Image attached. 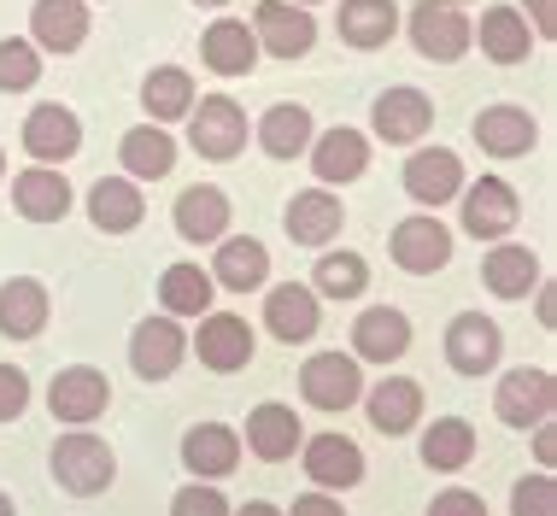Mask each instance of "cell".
I'll use <instances>...</instances> for the list:
<instances>
[{"instance_id": "obj_19", "label": "cell", "mask_w": 557, "mask_h": 516, "mask_svg": "<svg viewBox=\"0 0 557 516\" xmlns=\"http://www.w3.org/2000/svg\"><path fill=\"white\" fill-rule=\"evenodd\" d=\"M12 206L24 223H59L71 211V182L59 176V164H29L12 176Z\"/></svg>"}, {"instance_id": "obj_47", "label": "cell", "mask_w": 557, "mask_h": 516, "mask_svg": "<svg viewBox=\"0 0 557 516\" xmlns=\"http://www.w3.org/2000/svg\"><path fill=\"white\" fill-rule=\"evenodd\" d=\"M529 12H534V36L552 41L557 36V0H529Z\"/></svg>"}, {"instance_id": "obj_42", "label": "cell", "mask_w": 557, "mask_h": 516, "mask_svg": "<svg viewBox=\"0 0 557 516\" xmlns=\"http://www.w3.org/2000/svg\"><path fill=\"white\" fill-rule=\"evenodd\" d=\"M510 516H557V481L546 476V469L517 481V493H510Z\"/></svg>"}, {"instance_id": "obj_51", "label": "cell", "mask_w": 557, "mask_h": 516, "mask_svg": "<svg viewBox=\"0 0 557 516\" xmlns=\"http://www.w3.org/2000/svg\"><path fill=\"white\" fill-rule=\"evenodd\" d=\"M194 7H230V0H194Z\"/></svg>"}, {"instance_id": "obj_46", "label": "cell", "mask_w": 557, "mask_h": 516, "mask_svg": "<svg viewBox=\"0 0 557 516\" xmlns=\"http://www.w3.org/2000/svg\"><path fill=\"white\" fill-rule=\"evenodd\" d=\"M294 516H346V511H341V499H329V493L318 488V493L294 499Z\"/></svg>"}, {"instance_id": "obj_43", "label": "cell", "mask_w": 557, "mask_h": 516, "mask_svg": "<svg viewBox=\"0 0 557 516\" xmlns=\"http://www.w3.org/2000/svg\"><path fill=\"white\" fill-rule=\"evenodd\" d=\"M171 516H230V499H223L212 481H188V488L171 499Z\"/></svg>"}, {"instance_id": "obj_45", "label": "cell", "mask_w": 557, "mask_h": 516, "mask_svg": "<svg viewBox=\"0 0 557 516\" xmlns=\"http://www.w3.org/2000/svg\"><path fill=\"white\" fill-rule=\"evenodd\" d=\"M429 516H487V505H481V493H470V488H446L429 505Z\"/></svg>"}, {"instance_id": "obj_44", "label": "cell", "mask_w": 557, "mask_h": 516, "mask_svg": "<svg viewBox=\"0 0 557 516\" xmlns=\"http://www.w3.org/2000/svg\"><path fill=\"white\" fill-rule=\"evenodd\" d=\"M29 405V376L18 364H0V422H18Z\"/></svg>"}, {"instance_id": "obj_6", "label": "cell", "mask_w": 557, "mask_h": 516, "mask_svg": "<svg viewBox=\"0 0 557 516\" xmlns=\"http://www.w3.org/2000/svg\"><path fill=\"white\" fill-rule=\"evenodd\" d=\"M252 41L259 53H276V59H306L311 41H318V19L294 0H259L252 12Z\"/></svg>"}, {"instance_id": "obj_37", "label": "cell", "mask_w": 557, "mask_h": 516, "mask_svg": "<svg viewBox=\"0 0 557 516\" xmlns=\"http://www.w3.org/2000/svg\"><path fill=\"white\" fill-rule=\"evenodd\" d=\"M212 270L200 265H171L159 282V299H164V317H206L212 311Z\"/></svg>"}, {"instance_id": "obj_41", "label": "cell", "mask_w": 557, "mask_h": 516, "mask_svg": "<svg viewBox=\"0 0 557 516\" xmlns=\"http://www.w3.org/2000/svg\"><path fill=\"white\" fill-rule=\"evenodd\" d=\"M41 77V48L24 36H7L0 41V95H24V88H36Z\"/></svg>"}, {"instance_id": "obj_52", "label": "cell", "mask_w": 557, "mask_h": 516, "mask_svg": "<svg viewBox=\"0 0 557 516\" xmlns=\"http://www.w3.org/2000/svg\"><path fill=\"white\" fill-rule=\"evenodd\" d=\"M0 176H7V153H0Z\"/></svg>"}, {"instance_id": "obj_49", "label": "cell", "mask_w": 557, "mask_h": 516, "mask_svg": "<svg viewBox=\"0 0 557 516\" xmlns=\"http://www.w3.org/2000/svg\"><path fill=\"white\" fill-rule=\"evenodd\" d=\"M230 516H282V511L264 505V499H252V505H240V511H230Z\"/></svg>"}, {"instance_id": "obj_33", "label": "cell", "mask_w": 557, "mask_h": 516, "mask_svg": "<svg viewBox=\"0 0 557 516\" xmlns=\"http://www.w3.org/2000/svg\"><path fill=\"white\" fill-rule=\"evenodd\" d=\"M481 282L499 299H529V287H540V258L517 241H493L487 265H481Z\"/></svg>"}, {"instance_id": "obj_12", "label": "cell", "mask_w": 557, "mask_h": 516, "mask_svg": "<svg viewBox=\"0 0 557 516\" xmlns=\"http://www.w3.org/2000/svg\"><path fill=\"white\" fill-rule=\"evenodd\" d=\"M463 188V159L451 153V147H417L411 159H405V194H411L417 206H446L458 200Z\"/></svg>"}, {"instance_id": "obj_32", "label": "cell", "mask_w": 557, "mask_h": 516, "mask_svg": "<svg viewBox=\"0 0 557 516\" xmlns=\"http://www.w3.org/2000/svg\"><path fill=\"white\" fill-rule=\"evenodd\" d=\"M212 282H218V287H230V294H252V287H264V282H270V253H264L252 235L218 241Z\"/></svg>"}, {"instance_id": "obj_35", "label": "cell", "mask_w": 557, "mask_h": 516, "mask_svg": "<svg viewBox=\"0 0 557 516\" xmlns=\"http://www.w3.org/2000/svg\"><path fill=\"white\" fill-rule=\"evenodd\" d=\"M399 29L394 0H341V41L346 48H387Z\"/></svg>"}, {"instance_id": "obj_28", "label": "cell", "mask_w": 557, "mask_h": 516, "mask_svg": "<svg viewBox=\"0 0 557 516\" xmlns=\"http://www.w3.org/2000/svg\"><path fill=\"white\" fill-rule=\"evenodd\" d=\"M200 59L218 71V77H252V65H259V41H252V29L240 19H218L200 36Z\"/></svg>"}, {"instance_id": "obj_26", "label": "cell", "mask_w": 557, "mask_h": 516, "mask_svg": "<svg viewBox=\"0 0 557 516\" xmlns=\"http://www.w3.org/2000/svg\"><path fill=\"white\" fill-rule=\"evenodd\" d=\"M48 329V287L36 277H12L0 287V335L7 341H36Z\"/></svg>"}, {"instance_id": "obj_10", "label": "cell", "mask_w": 557, "mask_h": 516, "mask_svg": "<svg viewBox=\"0 0 557 516\" xmlns=\"http://www.w3.org/2000/svg\"><path fill=\"white\" fill-rule=\"evenodd\" d=\"M557 405V382L552 370H540V364H522V370H510L499 382V400H493V411H499L510 429H534V422H546Z\"/></svg>"}, {"instance_id": "obj_25", "label": "cell", "mask_w": 557, "mask_h": 516, "mask_svg": "<svg viewBox=\"0 0 557 516\" xmlns=\"http://www.w3.org/2000/svg\"><path fill=\"white\" fill-rule=\"evenodd\" d=\"M183 464H188L200 481L235 476V464H240V434L223 429V422H200V429L183 434Z\"/></svg>"}, {"instance_id": "obj_36", "label": "cell", "mask_w": 557, "mask_h": 516, "mask_svg": "<svg viewBox=\"0 0 557 516\" xmlns=\"http://www.w3.org/2000/svg\"><path fill=\"white\" fill-rule=\"evenodd\" d=\"M311 135H318V130H311V112H306V106H288V100H282V106H270V112L259 118V147H264L270 159H299V153L311 147Z\"/></svg>"}, {"instance_id": "obj_15", "label": "cell", "mask_w": 557, "mask_h": 516, "mask_svg": "<svg viewBox=\"0 0 557 516\" xmlns=\"http://www.w3.org/2000/svg\"><path fill=\"white\" fill-rule=\"evenodd\" d=\"M183 358H188V335L176 329V317H147L129 335V364L141 382H164Z\"/></svg>"}, {"instance_id": "obj_2", "label": "cell", "mask_w": 557, "mask_h": 516, "mask_svg": "<svg viewBox=\"0 0 557 516\" xmlns=\"http://www.w3.org/2000/svg\"><path fill=\"white\" fill-rule=\"evenodd\" d=\"M188 147L200 159H235L247 147V112L230 95H206L200 106H188Z\"/></svg>"}, {"instance_id": "obj_9", "label": "cell", "mask_w": 557, "mask_h": 516, "mask_svg": "<svg viewBox=\"0 0 557 516\" xmlns=\"http://www.w3.org/2000/svg\"><path fill=\"white\" fill-rule=\"evenodd\" d=\"M394 265L405 270V277H434V270L451 258V230L434 211H417V218H405L399 230H394Z\"/></svg>"}, {"instance_id": "obj_4", "label": "cell", "mask_w": 557, "mask_h": 516, "mask_svg": "<svg viewBox=\"0 0 557 516\" xmlns=\"http://www.w3.org/2000/svg\"><path fill=\"white\" fill-rule=\"evenodd\" d=\"M299 393H306V405H318V411H346V405L364 400V370H358L352 353H318L299 370Z\"/></svg>"}, {"instance_id": "obj_1", "label": "cell", "mask_w": 557, "mask_h": 516, "mask_svg": "<svg viewBox=\"0 0 557 516\" xmlns=\"http://www.w3.org/2000/svg\"><path fill=\"white\" fill-rule=\"evenodd\" d=\"M48 469H53L59 488L77 493V499H95V493H107L112 481H117L112 446H107V440H95L88 429L59 434V440H53V452H48Z\"/></svg>"}, {"instance_id": "obj_40", "label": "cell", "mask_w": 557, "mask_h": 516, "mask_svg": "<svg viewBox=\"0 0 557 516\" xmlns=\"http://www.w3.org/2000/svg\"><path fill=\"white\" fill-rule=\"evenodd\" d=\"M311 282H318V294H329V299H358L370 287V265L358 253H323Z\"/></svg>"}, {"instance_id": "obj_54", "label": "cell", "mask_w": 557, "mask_h": 516, "mask_svg": "<svg viewBox=\"0 0 557 516\" xmlns=\"http://www.w3.org/2000/svg\"><path fill=\"white\" fill-rule=\"evenodd\" d=\"M451 7H458V0H451Z\"/></svg>"}, {"instance_id": "obj_24", "label": "cell", "mask_w": 557, "mask_h": 516, "mask_svg": "<svg viewBox=\"0 0 557 516\" xmlns=\"http://www.w3.org/2000/svg\"><path fill=\"white\" fill-rule=\"evenodd\" d=\"M141 218H147V194L135 188L129 176H100L95 188H88V223H95V230L124 235Z\"/></svg>"}, {"instance_id": "obj_11", "label": "cell", "mask_w": 557, "mask_h": 516, "mask_svg": "<svg viewBox=\"0 0 557 516\" xmlns=\"http://www.w3.org/2000/svg\"><path fill=\"white\" fill-rule=\"evenodd\" d=\"M370 124L387 147H411V142H423L429 124H434V100L423 88H387V95H375V106H370Z\"/></svg>"}, {"instance_id": "obj_30", "label": "cell", "mask_w": 557, "mask_h": 516, "mask_svg": "<svg viewBox=\"0 0 557 516\" xmlns=\"http://www.w3.org/2000/svg\"><path fill=\"white\" fill-rule=\"evenodd\" d=\"M534 118L522 112V106H487V112L475 118V142H481V153H493V159H522L534 147Z\"/></svg>"}, {"instance_id": "obj_20", "label": "cell", "mask_w": 557, "mask_h": 516, "mask_svg": "<svg viewBox=\"0 0 557 516\" xmlns=\"http://www.w3.org/2000/svg\"><path fill=\"white\" fill-rule=\"evenodd\" d=\"M311 171H318V182H352V176H364L370 171V142L358 130H346V124H335V130H323V135H311Z\"/></svg>"}, {"instance_id": "obj_16", "label": "cell", "mask_w": 557, "mask_h": 516, "mask_svg": "<svg viewBox=\"0 0 557 516\" xmlns=\"http://www.w3.org/2000/svg\"><path fill=\"white\" fill-rule=\"evenodd\" d=\"M171 223H176V235H183V241H194V247L223 241V235H230V194L212 188V182H194V188L176 194Z\"/></svg>"}, {"instance_id": "obj_31", "label": "cell", "mask_w": 557, "mask_h": 516, "mask_svg": "<svg viewBox=\"0 0 557 516\" xmlns=\"http://www.w3.org/2000/svg\"><path fill=\"white\" fill-rule=\"evenodd\" d=\"M117 153H124L129 182H159V176H171V164H176V142L164 124H135L124 142H117Z\"/></svg>"}, {"instance_id": "obj_13", "label": "cell", "mask_w": 557, "mask_h": 516, "mask_svg": "<svg viewBox=\"0 0 557 516\" xmlns=\"http://www.w3.org/2000/svg\"><path fill=\"white\" fill-rule=\"evenodd\" d=\"M194 353H200V364H206V370H218V376L247 370V364H252V329H247V317L206 311L200 317V335H194Z\"/></svg>"}, {"instance_id": "obj_48", "label": "cell", "mask_w": 557, "mask_h": 516, "mask_svg": "<svg viewBox=\"0 0 557 516\" xmlns=\"http://www.w3.org/2000/svg\"><path fill=\"white\" fill-rule=\"evenodd\" d=\"M534 452H540V464L552 469V458H557V434H552V422H534Z\"/></svg>"}, {"instance_id": "obj_27", "label": "cell", "mask_w": 557, "mask_h": 516, "mask_svg": "<svg viewBox=\"0 0 557 516\" xmlns=\"http://www.w3.org/2000/svg\"><path fill=\"white\" fill-rule=\"evenodd\" d=\"M264 329L276 341H311L318 335V294L311 287H299V282H282V287H270V299H264Z\"/></svg>"}, {"instance_id": "obj_21", "label": "cell", "mask_w": 557, "mask_h": 516, "mask_svg": "<svg viewBox=\"0 0 557 516\" xmlns=\"http://www.w3.org/2000/svg\"><path fill=\"white\" fill-rule=\"evenodd\" d=\"M29 41L48 53H77L88 41V0H36L29 12Z\"/></svg>"}, {"instance_id": "obj_38", "label": "cell", "mask_w": 557, "mask_h": 516, "mask_svg": "<svg viewBox=\"0 0 557 516\" xmlns=\"http://www.w3.org/2000/svg\"><path fill=\"white\" fill-rule=\"evenodd\" d=\"M141 106H147V118H153V124L188 118V106H194V77H188L183 65H159V71H147V83H141Z\"/></svg>"}, {"instance_id": "obj_23", "label": "cell", "mask_w": 557, "mask_h": 516, "mask_svg": "<svg viewBox=\"0 0 557 516\" xmlns=\"http://www.w3.org/2000/svg\"><path fill=\"white\" fill-rule=\"evenodd\" d=\"M282 223H288V241H299V247H329L346 223V206L329 188H306L288 200V218Z\"/></svg>"}, {"instance_id": "obj_22", "label": "cell", "mask_w": 557, "mask_h": 516, "mask_svg": "<svg viewBox=\"0 0 557 516\" xmlns=\"http://www.w3.org/2000/svg\"><path fill=\"white\" fill-rule=\"evenodd\" d=\"M364 405H370L375 434H411L417 422H423V388H417L411 376H382V382L364 393Z\"/></svg>"}, {"instance_id": "obj_5", "label": "cell", "mask_w": 557, "mask_h": 516, "mask_svg": "<svg viewBox=\"0 0 557 516\" xmlns=\"http://www.w3.org/2000/svg\"><path fill=\"white\" fill-rule=\"evenodd\" d=\"M475 41L470 19H463V7H451V0H423V7L411 12V48L423 59H441V65H451V59H463Z\"/></svg>"}, {"instance_id": "obj_34", "label": "cell", "mask_w": 557, "mask_h": 516, "mask_svg": "<svg viewBox=\"0 0 557 516\" xmlns=\"http://www.w3.org/2000/svg\"><path fill=\"white\" fill-rule=\"evenodd\" d=\"M247 452L252 458H264V464H282V458H294L299 452V417L288 411V405H259V411L247 417Z\"/></svg>"}, {"instance_id": "obj_53", "label": "cell", "mask_w": 557, "mask_h": 516, "mask_svg": "<svg viewBox=\"0 0 557 516\" xmlns=\"http://www.w3.org/2000/svg\"><path fill=\"white\" fill-rule=\"evenodd\" d=\"M294 7H311V0H294Z\"/></svg>"}, {"instance_id": "obj_17", "label": "cell", "mask_w": 557, "mask_h": 516, "mask_svg": "<svg viewBox=\"0 0 557 516\" xmlns=\"http://www.w3.org/2000/svg\"><path fill=\"white\" fill-rule=\"evenodd\" d=\"M306 452V476L318 481L323 493H346L364 481V452L352 446L346 434H318V440H299Z\"/></svg>"}, {"instance_id": "obj_39", "label": "cell", "mask_w": 557, "mask_h": 516, "mask_svg": "<svg viewBox=\"0 0 557 516\" xmlns=\"http://www.w3.org/2000/svg\"><path fill=\"white\" fill-rule=\"evenodd\" d=\"M475 458V429L463 417H441V422H429V434H423V464L429 469H441V476H458L463 464Z\"/></svg>"}, {"instance_id": "obj_18", "label": "cell", "mask_w": 557, "mask_h": 516, "mask_svg": "<svg viewBox=\"0 0 557 516\" xmlns=\"http://www.w3.org/2000/svg\"><path fill=\"white\" fill-rule=\"evenodd\" d=\"M411 353V317L394 306H370L352 323V358L358 364H394Z\"/></svg>"}, {"instance_id": "obj_8", "label": "cell", "mask_w": 557, "mask_h": 516, "mask_svg": "<svg viewBox=\"0 0 557 516\" xmlns=\"http://www.w3.org/2000/svg\"><path fill=\"white\" fill-rule=\"evenodd\" d=\"M499 353H505V329L493 323V317H481V311H458V317H451L446 364L458 376H487L493 364H499Z\"/></svg>"}, {"instance_id": "obj_14", "label": "cell", "mask_w": 557, "mask_h": 516, "mask_svg": "<svg viewBox=\"0 0 557 516\" xmlns=\"http://www.w3.org/2000/svg\"><path fill=\"white\" fill-rule=\"evenodd\" d=\"M77 147H83V124H77L71 106L48 100V106H36V112L24 118V153L36 164H65Z\"/></svg>"}, {"instance_id": "obj_3", "label": "cell", "mask_w": 557, "mask_h": 516, "mask_svg": "<svg viewBox=\"0 0 557 516\" xmlns=\"http://www.w3.org/2000/svg\"><path fill=\"white\" fill-rule=\"evenodd\" d=\"M458 194H463V235H475V241H505L510 230H517L522 200H517V188H510L505 176L463 182Z\"/></svg>"}, {"instance_id": "obj_7", "label": "cell", "mask_w": 557, "mask_h": 516, "mask_svg": "<svg viewBox=\"0 0 557 516\" xmlns=\"http://www.w3.org/2000/svg\"><path fill=\"white\" fill-rule=\"evenodd\" d=\"M112 405V382L95 370V364H71V370L53 376L48 388V411L53 422H71V429H83V422H95L100 411Z\"/></svg>"}, {"instance_id": "obj_50", "label": "cell", "mask_w": 557, "mask_h": 516, "mask_svg": "<svg viewBox=\"0 0 557 516\" xmlns=\"http://www.w3.org/2000/svg\"><path fill=\"white\" fill-rule=\"evenodd\" d=\"M0 516H18V511H12V499H7V493H0Z\"/></svg>"}, {"instance_id": "obj_29", "label": "cell", "mask_w": 557, "mask_h": 516, "mask_svg": "<svg viewBox=\"0 0 557 516\" xmlns=\"http://www.w3.org/2000/svg\"><path fill=\"white\" fill-rule=\"evenodd\" d=\"M481 53L493 65H522L534 53V29H529V12L517 7H487L481 12Z\"/></svg>"}]
</instances>
